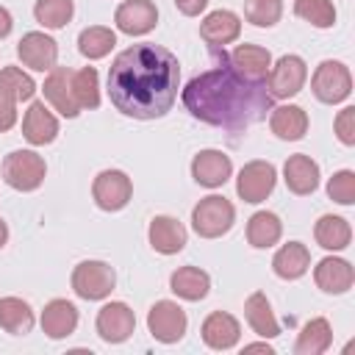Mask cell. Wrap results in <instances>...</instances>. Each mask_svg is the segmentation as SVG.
<instances>
[{
	"label": "cell",
	"instance_id": "cell-1",
	"mask_svg": "<svg viewBox=\"0 0 355 355\" xmlns=\"http://www.w3.org/2000/svg\"><path fill=\"white\" fill-rule=\"evenodd\" d=\"M180 86V64L172 50L144 42L122 50L108 69L111 105L133 119H158L175 100Z\"/></svg>",
	"mask_w": 355,
	"mask_h": 355
},
{
	"label": "cell",
	"instance_id": "cell-2",
	"mask_svg": "<svg viewBox=\"0 0 355 355\" xmlns=\"http://www.w3.org/2000/svg\"><path fill=\"white\" fill-rule=\"evenodd\" d=\"M272 100L266 80L244 78L225 53L211 69L194 75L183 89V105L194 119L236 133L263 122L272 111Z\"/></svg>",
	"mask_w": 355,
	"mask_h": 355
},
{
	"label": "cell",
	"instance_id": "cell-3",
	"mask_svg": "<svg viewBox=\"0 0 355 355\" xmlns=\"http://www.w3.org/2000/svg\"><path fill=\"white\" fill-rule=\"evenodd\" d=\"M236 222V208L222 194H208L191 208V227L200 239H219Z\"/></svg>",
	"mask_w": 355,
	"mask_h": 355
},
{
	"label": "cell",
	"instance_id": "cell-4",
	"mask_svg": "<svg viewBox=\"0 0 355 355\" xmlns=\"http://www.w3.org/2000/svg\"><path fill=\"white\" fill-rule=\"evenodd\" d=\"M44 175L47 164L36 150H14L3 158V180L17 191H36Z\"/></svg>",
	"mask_w": 355,
	"mask_h": 355
},
{
	"label": "cell",
	"instance_id": "cell-5",
	"mask_svg": "<svg viewBox=\"0 0 355 355\" xmlns=\"http://www.w3.org/2000/svg\"><path fill=\"white\" fill-rule=\"evenodd\" d=\"M311 89L316 94L319 103H327V105H336V103H344L349 94H352V75H349V67L344 61H322L316 69H313V78H311Z\"/></svg>",
	"mask_w": 355,
	"mask_h": 355
},
{
	"label": "cell",
	"instance_id": "cell-6",
	"mask_svg": "<svg viewBox=\"0 0 355 355\" xmlns=\"http://www.w3.org/2000/svg\"><path fill=\"white\" fill-rule=\"evenodd\" d=\"M116 286V272L105 261H80L72 269V291L80 300H105Z\"/></svg>",
	"mask_w": 355,
	"mask_h": 355
},
{
	"label": "cell",
	"instance_id": "cell-7",
	"mask_svg": "<svg viewBox=\"0 0 355 355\" xmlns=\"http://www.w3.org/2000/svg\"><path fill=\"white\" fill-rule=\"evenodd\" d=\"M308 80V67L300 55L288 53V55H280L272 67H269V75H266V89L272 97H297L302 92Z\"/></svg>",
	"mask_w": 355,
	"mask_h": 355
},
{
	"label": "cell",
	"instance_id": "cell-8",
	"mask_svg": "<svg viewBox=\"0 0 355 355\" xmlns=\"http://www.w3.org/2000/svg\"><path fill=\"white\" fill-rule=\"evenodd\" d=\"M275 183H277V169L275 164L269 161H247L236 178V194L244 200V202H263L272 191H275Z\"/></svg>",
	"mask_w": 355,
	"mask_h": 355
},
{
	"label": "cell",
	"instance_id": "cell-9",
	"mask_svg": "<svg viewBox=\"0 0 355 355\" xmlns=\"http://www.w3.org/2000/svg\"><path fill=\"white\" fill-rule=\"evenodd\" d=\"M186 327H189V319H186V311L172 302V300H158L150 311H147V330L155 341L161 344H175L186 336Z\"/></svg>",
	"mask_w": 355,
	"mask_h": 355
},
{
	"label": "cell",
	"instance_id": "cell-10",
	"mask_svg": "<svg viewBox=\"0 0 355 355\" xmlns=\"http://www.w3.org/2000/svg\"><path fill=\"white\" fill-rule=\"evenodd\" d=\"M92 197L103 211H122L133 197V183L122 169H103L92 183Z\"/></svg>",
	"mask_w": 355,
	"mask_h": 355
},
{
	"label": "cell",
	"instance_id": "cell-11",
	"mask_svg": "<svg viewBox=\"0 0 355 355\" xmlns=\"http://www.w3.org/2000/svg\"><path fill=\"white\" fill-rule=\"evenodd\" d=\"M97 336L105 344H122L136 330V313L125 302H105L97 311Z\"/></svg>",
	"mask_w": 355,
	"mask_h": 355
},
{
	"label": "cell",
	"instance_id": "cell-12",
	"mask_svg": "<svg viewBox=\"0 0 355 355\" xmlns=\"http://www.w3.org/2000/svg\"><path fill=\"white\" fill-rule=\"evenodd\" d=\"M17 55H19V61L28 69H33V72H50L55 67V61H58V44H55L53 36L42 33V31H31V33H25L19 39Z\"/></svg>",
	"mask_w": 355,
	"mask_h": 355
},
{
	"label": "cell",
	"instance_id": "cell-13",
	"mask_svg": "<svg viewBox=\"0 0 355 355\" xmlns=\"http://www.w3.org/2000/svg\"><path fill=\"white\" fill-rule=\"evenodd\" d=\"M233 175V161L222 150H200L191 158V178L205 186V189H219L230 180Z\"/></svg>",
	"mask_w": 355,
	"mask_h": 355
},
{
	"label": "cell",
	"instance_id": "cell-14",
	"mask_svg": "<svg viewBox=\"0 0 355 355\" xmlns=\"http://www.w3.org/2000/svg\"><path fill=\"white\" fill-rule=\"evenodd\" d=\"M114 22L128 36H144L158 25V8L153 0H125L116 8Z\"/></svg>",
	"mask_w": 355,
	"mask_h": 355
},
{
	"label": "cell",
	"instance_id": "cell-15",
	"mask_svg": "<svg viewBox=\"0 0 355 355\" xmlns=\"http://www.w3.org/2000/svg\"><path fill=\"white\" fill-rule=\"evenodd\" d=\"M69 75H72V69H67V67H53V69L47 72V78H44L42 92H44V100L53 105V111H58V114L67 116V119H75V116L80 114V105L75 103Z\"/></svg>",
	"mask_w": 355,
	"mask_h": 355
},
{
	"label": "cell",
	"instance_id": "cell-16",
	"mask_svg": "<svg viewBox=\"0 0 355 355\" xmlns=\"http://www.w3.org/2000/svg\"><path fill=\"white\" fill-rule=\"evenodd\" d=\"M22 136L33 147H44V144L55 141V136H58V119L44 105V100H36V103L28 105V111L22 116Z\"/></svg>",
	"mask_w": 355,
	"mask_h": 355
},
{
	"label": "cell",
	"instance_id": "cell-17",
	"mask_svg": "<svg viewBox=\"0 0 355 355\" xmlns=\"http://www.w3.org/2000/svg\"><path fill=\"white\" fill-rule=\"evenodd\" d=\"M283 180L291 194H300V197L313 194L319 186V164L305 153L288 155L283 164Z\"/></svg>",
	"mask_w": 355,
	"mask_h": 355
},
{
	"label": "cell",
	"instance_id": "cell-18",
	"mask_svg": "<svg viewBox=\"0 0 355 355\" xmlns=\"http://www.w3.org/2000/svg\"><path fill=\"white\" fill-rule=\"evenodd\" d=\"M313 280H316V286L324 294H344V291L352 288L355 272H352V263L349 261L336 258V255H327V258H322L313 266Z\"/></svg>",
	"mask_w": 355,
	"mask_h": 355
},
{
	"label": "cell",
	"instance_id": "cell-19",
	"mask_svg": "<svg viewBox=\"0 0 355 355\" xmlns=\"http://www.w3.org/2000/svg\"><path fill=\"white\" fill-rule=\"evenodd\" d=\"M200 333H202V341H205L211 349H230V347H236L239 338H241V324H239V319H236L233 313H227V311H214V313L205 316Z\"/></svg>",
	"mask_w": 355,
	"mask_h": 355
},
{
	"label": "cell",
	"instance_id": "cell-20",
	"mask_svg": "<svg viewBox=\"0 0 355 355\" xmlns=\"http://www.w3.org/2000/svg\"><path fill=\"white\" fill-rule=\"evenodd\" d=\"M200 36L211 47H225V44H230L241 36V19H239L236 11L216 8L200 22Z\"/></svg>",
	"mask_w": 355,
	"mask_h": 355
},
{
	"label": "cell",
	"instance_id": "cell-21",
	"mask_svg": "<svg viewBox=\"0 0 355 355\" xmlns=\"http://www.w3.org/2000/svg\"><path fill=\"white\" fill-rule=\"evenodd\" d=\"M147 239H150V247H153L155 252H161V255H175V252H180V250L186 247L189 233H186L183 222H178L175 216L161 214V216H155V219L150 222Z\"/></svg>",
	"mask_w": 355,
	"mask_h": 355
},
{
	"label": "cell",
	"instance_id": "cell-22",
	"mask_svg": "<svg viewBox=\"0 0 355 355\" xmlns=\"http://www.w3.org/2000/svg\"><path fill=\"white\" fill-rule=\"evenodd\" d=\"M244 319L252 327V333H258L261 338H277L280 336V322H277L263 291H252L244 300Z\"/></svg>",
	"mask_w": 355,
	"mask_h": 355
},
{
	"label": "cell",
	"instance_id": "cell-23",
	"mask_svg": "<svg viewBox=\"0 0 355 355\" xmlns=\"http://www.w3.org/2000/svg\"><path fill=\"white\" fill-rule=\"evenodd\" d=\"M42 330L50 336V338H67L75 333L78 327V308L69 302V300H50L42 311Z\"/></svg>",
	"mask_w": 355,
	"mask_h": 355
},
{
	"label": "cell",
	"instance_id": "cell-24",
	"mask_svg": "<svg viewBox=\"0 0 355 355\" xmlns=\"http://www.w3.org/2000/svg\"><path fill=\"white\" fill-rule=\"evenodd\" d=\"M311 266V250L302 241L283 244L272 258V272L280 280H300Z\"/></svg>",
	"mask_w": 355,
	"mask_h": 355
},
{
	"label": "cell",
	"instance_id": "cell-25",
	"mask_svg": "<svg viewBox=\"0 0 355 355\" xmlns=\"http://www.w3.org/2000/svg\"><path fill=\"white\" fill-rule=\"evenodd\" d=\"M269 128L283 141H300L308 133V114L300 105H277L269 111Z\"/></svg>",
	"mask_w": 355,
	"mask_h": 355
},
{
	"label": "cell",
	"instance_id": "cell-26",
	"mask_svg": "<svg viewBox=\"0 0 355 355\" xmlns=\"http://www.w3.org/2000/svg\"><path fill=\"white\" fill-rule=\"evenodd\" d=\"M169 288H172V294H178L186 302H200L211 291V277L200 266H180L172 272Z\"/></svg>",
	"mask_w": 355,
	"mask_h": 355
},
{
	"label": "cell",
	"instance_id": "cell-27",
	"mask_svg": "<svg viewBox=\"0 0 355 355\" xmlns=\"http://www.w3.org/2000/svg\"><path fill=\"white\" fill-rule=\"evenodd\" d=\"M227 58L250 80H266L269 67H272V53L261 44H239Z\"/></svg>",
	"mask_w": 355,
	"mask_h": 355
},
{
	"label": "cell",
	"instance_id": "cell-28",
	"mask_svg": "<svg viewBox=\"0 0 355 355\" xmlns=\"http://www.w3.org/2000/svg\"><path fill=\"white\" fill-rule=\"evenodd\" d=\"M313 239L322 250H330V252H338V250H347L349 241H352V227L344 216H336V214H324L319 216V222L313 225Z\"/></svg>",
	"mask_w": 355,
	"mask_h": 355
},
{
	"label": "cell",
	"instance_id": "cell-29",
	"mask_svg": "<svg viewBox=\"0 0 355 355\" xmlns=\"http://www.w3.org/2000/svg\"><path fill=\"white\" fill-rule=\"evenodd\" d=\"M280 236H283V222H280L277 214L255 211L250 216V222H247V241H250V247L269 250V247H275L280 241Z\"/></svg>",
	"mask_w": 355,
	"mask_h": 355
},
{
	"label": "cell",
	"instance_id": "cell-30",
	"mask_svg": "<svg viewBox=\"0 0 355 355\" xmlns=\"http://www.w3.org/2000/svg\"><path fill=\"white\" fill-rule=\"evenodd\" d=\"M330 344H333L330 322L324 316H316V319L305 322V327L300 330L297 344H294V352L297 355H322V352L330 349Z\"/></svg>",
	"mask_w": 355,
	"mask_h": 355
},
{
	"label": "cell",
	"instance_id": "cell-31",
	"mask_svg": "<svg viewBox=\"0 0 355 355\" xmlns=\"http://www.w3.org/2000/svg\"><path fill=\"white\" fill-rule=\"evenodd\" d=\"M0 327L11 336H25L33 330V311L19 297H0Z\"/></svg>",
	"mask_w": 355,
	"mask_h": 355
},
{
	"label": "cell",
	"instance_id": "cell-32",
	"mask_svg": "<svg viewBox=\"0 0 355 355\" xmlns=\"http://www.w3.org/2000/svg\"><path fill=\"white\" fill-rule=\"evenodd\" d=\"M116 44V33L105 25H89L80 31L78 36V50L83 58L89 61H97V58H105Z\"/></svg>",
	"mask_w": 355,
	"mask_h": 355
},
{
	"label": "cell",
	"instance_id": "cell-33",
	"mask_svg": "<svg viewBox=\"0 0 355 355\" xmlns=\"http://www.w3.org/2000/svg\"><path fill=\"white\" fill-rule=\"evenodd\" d=\"M69 83H72V94H75V103L80 105V111L100 105V78H97L94 67L72 69Z\"/></svg>",
	"mask_w": 355,
	"mask_h": 355
},
{
	"label": "cell",
	"instance_id": "cell-34",
	"mask_svg": "<svg viewBox=\"0 0 355 355\" xmlns=\"http://www.w3.org/2000/svg\"><path fill=\"white\" fill-rule=\"evenodd\" d=\"M75 14V3L72 0H36L33 6V17L42 28L47 31H58L64 28Z\"/></svg>",
	"mask_w": 355,
	"mask_h": 355
},
{
	"label": "cell",
	"instance_id": "cell-35",
	"mask_svg": "<svg viewBox=\"0 0 355 355\" xmlns=\"http://www.w3.org/2000/svg\"><path fill=\"white\" fill-rule=\"evenodd\" d=\"M294 14L313 28H333L336 25V6L330 0H294Z\"/></svg>",
	"mask_w": 355,
	"mask_h": 355
},
{
	"label": "cell",
	"instance_id": "cell-36",
	"mask_svg": "<svg viewBox=\"0 0 355 355\" xmlns=\"http://www.w3.org/2000/svg\"><path fill=\"white\" fill-rule=\"evenodd\" d=\"M0 89H3L8 97H14L17 103L31 100V97L36 94L33 78H31L28 72H22L19 67H3V69H0Z\"/></svg>",
	"mask_w": 355,
	"mask_h": 355
},
{
	"label": "cell",
	"instance_id": "cell-37",
	"mask_svg": "<svg viewBox=\"0 0 355 355\" xmlns=\"http://www.w3.org/2000/svg\"><path fill=\"white\" fill-rule=\"evenodd\" d=\"M244 17L255 28H272L283 17V0H244Z\"/></svg>",
	"mask_w": 355,
	"mask_h": 355
},
{
	"label": "cell",
	"instance_id": "cell-38",
	"mask_svg": "<svg viewBox=\"0 0 355 355\" xmlns=\"http://www.w3.org/2000/svg\"><path fill=\"white\" fill-rule=\"evenodd\" d=\"M327 197L338 205H352L355 202V172L352 169H338L327 180Z\"/></svg>",
	"mask_w": 355,
	"mask_h": 355
},
{
	"label": "cell",
	"instance_id": "cell-39",
	"mask_svg": "<svg viewBox=\"0 0 355 355\" xmlns=\"http://www.w3.org/2000/svg\"><path fill=\"white\" fill-rule=\"evenodd\" d=\"M333 128H336L338 141L347 144V147H352V144H355V108H352V105H344V108L338 111Z\"/></svg>",
	"mask_w": 355,
	"mask_h": 355
},
{
	"label": "cell",
	"instance_id": "cell-40",
	"mask_svg": "<svg viewBox=\"0 0 355 355\" xmlns=\"http://www.w3.org/2000/svg\"><path fill=\"white\" fill-rule=\"evenodd\" d=\"M17 125V100L8 97L3 89H0V133L11 130Z\"/></svg>",
	"mask_w": 355,
	"mask_h": 355
},
{
	"label": "cell",
	"instance_id": "cell-41",
	"mask_svg": "<svg viewBox=\"0 0 355 355\" xmlns=\"http://www.w3.org/2000/svg\"><path fill=\"white\" fill-rule=\"evenodd\" d=\"M175 6H178L180 14H186V17H197V14L205 11L208 0H175Z\"/></svg>",
	"mask_w": 355,
	"mask_h": 355
},
{
	"label": "cell",
	"instance_id": "cell-42",
	"mask_svg": "<svg viewBox=\"0 0 355 355\" xmlns=\"http://www.w3.org/2000/svg\"><path fill=\"white\" fill-rule=\"evenodd\" d=\"M11 28H14V19H11L8 8H3V6H0V39H6V36L11 33Z\"/></svg>",
	"mask_w": 355,
	"mask_h": 355
},
{
	"label": "cell",
	"instance_id": "cell-43",
	"mask_svg": "<svg viewBox=\"0 0 355 355\" xmlns=\"http://www.w3.org/2000/svg\"><path fill=\"white\" fill-rule=\"evenodd\" d=\"M244 352H266V355H272L275 349L266 341H255V344H244Z\"/></svg>",
	"mask_w": 355,
	"mask_h": 355
},
{
	"label": "cell",
	"instance_id": "cell-44",
	"mask_svg": "<svg viewBox=\"0 0 355 355\" xmlns=\"http://www.w3.org/2000/svg\"><path fill=\"white\" fill-rule=\"evenodd\" d=\"M6 241H8V225L0 219V250L6 247Z\"/></svg>",
	"mask_w": 355,
	"mask_h": 355
}]
</instances>
